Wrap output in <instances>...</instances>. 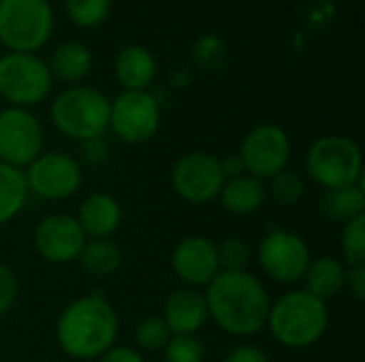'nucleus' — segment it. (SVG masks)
<instances>
[{
    "mask_svg": "<svg viewBox=\"0 0 365 362\" xmlns=\"http://www.w3.org/2000/svg\"><path fill=\"white\" fill-rule=\"evenodd\" d=\"M210 320L227 335L252 337L265 329L272 299L250 271H220L203 290Z\"/></svg>",
    "mask_w": 365,
    "mask_h": 362,
    "instance_id": "nucleus-1",
    "label": "nucleus"
},
{
    "mask_svg": "<svg viewBox=\"0 0 365 362\" xmlns=\"http://www.w3.org/2000/svg\"><path fill=\"white\" fill-rule=\"evenodd\" d=\"M120 320L113 305L98 292L71 301L58 316L56 341L60 350L75 358L88 362L103 356L115 346Z\"/></svg>",
    "mask_w": 365,
    "mask_h": 362,
    "instance_id": "nucleus-2",
    "label": "nucleus"
},
{
    "mask_svg": "<svg viewBox=\"0 0 365 362\" xmlns=\"http://www.w3.org/2000/svg\"><path fill=\"white\" fill-rule=\"evenodd\" d=\"M265 326L282 348L308 350L325 337L329 329V309L327 303L304 288L289 290L272 303Z\"/></svg>",
    "mask_w": 365,
    "mask_h": 362,
    "instance_id": "nucleus-3",
    "label": "nucleus"
},
{
    "mask_svg": "<svg viewBox=\"0 0 365 362\" xmlns=\"http://www.w3.org/2000/svg\"><path fill=\"white\" fill-rule=\"evenodd\" d=\"M109 98L88 85L62 90L49 109L53 126L68 139L86 143L109 130Z\"/></svg>",
    "mask_w": 365,
    "mask_h": 362,
    "instance_id": "nucleus-4",
    "label": "nucleus"
},
{
    "mask_svg": "<svg viewBox=\"0 0 365 362\" xmlns=\"http://www.w3.org/2000/svg\"><path fill=\"white\" fill-rule=\"evenodd\" d=\"M308 177L323 190L346 188L364 181V156L359 145L342 134L319 137L306 151Z\"/></svg>",
    "mask_w": 365,
    "mask_h": 362,
    "instance_id": "nucleus-5",
    "label": "nucleus"
},
{
    "mask_svg": "<svg viewBox=\"0 0 365 362\" xmlns=\"http://www.w3.org/2000/svg\"><path fill=\"white\" fill-rule=\"evenodd\" d=\"M53 28V11L47 0H0V41L9 51L34 53Z\"/></svg>",
    "mask_w": 365,
    "mask_h": 362,
    "instance_id": "nucleus-6",
    "label": "nucleus"
},
{
    "mask_svg": "<svg viewBox=\"0 0 365 362\" xmlns=\"http://www.w3.org/2000/svg\"><path fill=\"white\" fill-rule=\"evenodd\" d=\"M51 83L49 66L34 53L9 51L0 58V96L11 107L38 105L49 96Z\"/></svg>",
    "mask_w": 365,
    "mask_h": 362,
    "instance_id": "nucleus-7",
    "label": "nucleus"
},
{
    "mask_svg": "<svg viewBox=\"0 0 365 362\" xmlns=\"http://www.w3.org/2000/svg\"><path fill=\"white\" fill-rule=\"evenodd\" d=\"M310 260L312 254L306 239L287 228L269 230L257 247V262L263 275L282 286L302 282Z\"/></svg>",
    "mask_w": 365,
    "mask_h": 362,
    "instance_id": "nucleus-8",
    "label": "nucleus"
},
{
    "mask_svg": "<svg viewBox=\"0 0 365 362\" xmlns=\"http://www.w3.org/2000/svg\"><path fill=\"white\" fill-rule=\"evenodd\" d=\"M28 192L43 201H66L83 183V171L75 156L66 151H43L24 169Z\"/></svg>",
    "mask_w": 365,
    "mask_h": 362,
    "instance_id": "nucleus-9",
    "label": "nucleus"
},
{
    "mask_svg": "<svg viewBox=\"0 0 365 362\" xmlns=\"http://www.w3.org/2000/svg\"><path fill=\"white\" fill-rule=\"evenodd\" d=\"M227 177L220 158L207 151L184 154L171 169L173 192L190 205H207L218 198Z\"/></svg>",
    "mask_w": 365,
    "mask_h": 362,
    "instance_id": "nucleus-10",
    "label": "nucleus"
},
{
    "mask_svg": "<svg viewBox=\"0 0 365 362\" xmlns=\"http://www.w3.org/2000/svg\"><path fill=\"white\" fill-rule=\"evenodd\" d=\"M43 126L34 113L21 107L0 111V162L24 171L43 154Z\"/></svg>",
    "mask_w": 365,
    "mask_h": 362,
    "instance_id": "nucleus-11",
    "label": "nucleus"
},
{
    "mask_svg": "<svg viewBox=\"0 0 365 362\" xmlns=\"http://www.w3.org/2000/svg\"><path fill=\"white\" fill-rule=\"evenodd\" d=\"M237 156L248 175L267 181L289 166L291 139L276 124H259L244 137Z\"/></svg>",
    "mask_w": 365,
    "mask_h": 362,
    "instance_id": "nucleus-12",
    "label": "nucleus"
},
{
    "mask_svg": "<svg viewBox=\"0 0 365 362\" xmlns=\"http://www.w3.org/2000/svg\"><path fill=\"white\" fill-rule=\"evenodd\" d=\"M158 126H160V107L150 92L124 90L111 102L109 128L120 141L128 145L145 143L158 132Z\"/></svg>",
    "mask_w": 365,
    "mask_h": 362,
    "instance_id": "nucleus-13",
    "label": "nucleus"
},
{
    "mask_svg": "<svg viewBox=\"0 0 365 362\" xmlns=\"http://www.w3.org/2000/svg\"><path fill=\"white\" fill-rule=\"evenodd\" d=\"M86 241L88 239L79 222L68 213L45 215L32 233V245L36 254L49 265L75 262Z\"/></svg>",
    "mask_w": 365,
    "mask_h": 362,
    "instance_id": "nucleus-14",
    "label": "nucleus"
},
{
    "mask_svg": "<svg viewBox=\"0 0 365 362\" xmlns=\"http://www.w3.org/2000/svg\"><path fill=\"white\" fill-rule=\"evenodd\" d=\"M171 269L188 288H205L220 273L216 243L201 235L184 237L171 252Z\"/></svg>",
    "mask_w": 365,
    "mask_h": 362,
    "instance_id": "nucleus-15",
    "label": "nucleus"
},
{
    "mask_svg": "<svg viewBox=\"0 0 365 362\" xmlns=\"http://www.w3.org/2000/svg\"><path fill=\"white\" fill-rule=\"evenodd\" d=\"M160 318L171 335H197L210 320L205 294L188 286L173 290L165 301Z\"/></svg>",
    "mask_w": 365,
    "mask_h": 362,
    "instance_id": "nucleus-16",
    "label": "nucleus"
},
{
    "mask_svg": "<svg viewBox=\"0 0 365 362\" xmlns=\"http://www.w3.org/2000/svg\"><path fill=\"white\" fill-rule=\"evenodd\" d=\"M75 220L86 239H109L122 224V205L107 192H92L81 201Z\"/></svg>",
    "mask_w": 365,
    "mask_h": 362,
    "instance_id": "nucleus-17",
    "label": "nucleus"
},
{
    "mask_svg": "<svg viewBox=\"0 0 365 362\" xmlns=\"http://www.w3.org/2000/svg\"><path fill=\"white\" fill-rule=\"evenodd\" d=\"M218 201L222 205V209L231 215H252L257 213L265 201H267V188H265V181L244 173V175H237L233 179H227L220 194H218Z\"/></svg>",
    "mask_w": 365,
    "mask_h": 362,
    "instance_id": "nucleus-18",
    "label": "nucleus"
},
{
    "mask_svg": "<svg viewBox=\"0 0 365 362\" xmlns=\"http://www.w3.org/2000/svg\"><path fill=\"white\" fill-rule=\"evenodd\" d=\"M304 290L317 297L319 301L327 303L344 292L346 284V265L334 256H319L312 258L304 277Z\"/></svg>",
    "mask_w": 365,
    "mask_h": 362,
    "instance_id": "nucleus-19",
    "label": "nucleus"
},
{
    "mask_svg": "<svg viewBox=\"0 0 365 362\" xmlns=\"http://www.w3.org/2000/svg\"><path fill=\"white\" fill-rule=\"evenodd\" d=\"M115 77L124 90L141 92L156 77V60L148 49L130 45L122 49L120 55L115 58Z\"/></svg>",
    "mask_w": 365,
    "mask_h": 362,
    "instance_id": "nucleus-20",
    "label": "nucleus"
},
{
    "mask_svg": "<svg viewBox=\"0 0 365 362\" xmlns=\"http://www.w3.org/2000/svg\"><path fill=\"white\" fill-rule=\"evenodd\" d=\"M319 209L325 220L346 224L359 215H365V190L364 181L346 188L325 190L319 203Z\"/></svg>",
    "mask_w": 365,
    "mask_h": 362,
    "instance_id": "nucleus-21",
    "label": "nucleus"
},
{
    "mask_svg": "<svg viewBox=\"0 0 365 362\" xmlns=\"http://www.w3.org/2000/svg\"><path fill=\"white\" fill-rule=\"evenodd\" d=\"M92 70V53L81 43H62L49 62L51 77L64 83H77L88 77Z\"/></svg>",
    "mask_w": 365,
    "mask_h": 362,
    "instance_id": "nucleus-22",
    "label": "nucleus"
},
{
    "mask_svg": "<svg viewBox=\"0 0 365 362\" xmlns=\"http://www.w3.org/2000/svg\"><path fill=\"white\" fill-rule=\"evenodd\" d=\"M77 262L83 273L96 280L111 277L122 265V252L111 239H88L79 252Z\"/></svg>",
    "mask_w": 365,
    "mask_h": 362,
    "instance_id": "nucleus-23",
    "label": "nucleus"
},
{
    "mask_svg": "<svg viewBox=\"0 0 365 362\" xmlns=\"http://www.w3.org/2000/svg\"><path fill=\"white\" fill-rule=\"evenodd\" d=\"M28 196L24 171L0 162V228L24 211Z\"/></svg>",
    "mask_w": 365,
    "mask_h": 362,
    "instance_id": "nucleus-24",
    "label": "nucleus"
},
{
    "mask_svg": "<svg viewBox=\"0 0 365 362\" xmlns=\"http://www.w3.org/2000/svg\"><path fill=\"white\" fill-rule=\"evenodd\" d=\"M267 181H269V186H265L267 188V196H272L282 207L297 205L304 198V194H306V183H304L302 175H297L291 169L280 171L278 175H274Z\"/></svg>",
    "mask_w": 365,
    "mask_h": 362,
    "instance_id": "nucleus-25",
    "label": "nucleus"
},
{
    "mask_svg": "<svg viewBox=\"0 0 365 362\" xmlns=\"http://www.w3.org/2000/svg\"><path fill=\"white\" fill-rule=\"evenodd\" d=\"M340 250H342V258H344L342 262L346 267L365 265V215H359V218L342 224Z\"/></svg>",
    "mask_w": 365,
    "mask_h": 362,
    "instance_id": "nucleus-26",
    "label": "nucleus"
},
{
    "mask_svg": "<svg viewBox=\"0 0 365 362\" xmlns=\"http://www.w3.org/2000/svg\"><path fill=\"white\" fill-rule=\"evenodd\" d=\"M171 339V331L167 329V324L163 322L160 316H152L145 318L137 324L135 329V344L137 350L143 352H158L165 350L167 341Z\"/></svg>",
    "mask_w": 365,
    "mask_h": 362,
    "instance_id": "nucleus-27",
    "label": "nucleus"
},
{
    "mask_svg": "<svg viewBox=\"0 0 365 362\" xmlns=\"http://www.w3.org/2000/svg\"><path fill=\"white\" fill-rule=\"evenodd\" d=\"M111 0H66L68 17L81 28H94L109 15Z\"/></svg>",
    "mask_w": 365,
    "mask_h": 362,
    "instance_id": "nucleus-28",
    "label": "nucleus"
},
{
    "mask_svg": "<svg viewBox=\"0 0 365 362\" xmlns=\"http://www.w3.org/2000/svg\"><path fill=\"white\" fill-rule=\"evenodd\" d=\"M167 362H203L205 348L197 335H171L165 346Z\"/></svg>",
    "mask_w": 365,
    "mask_h": 362,
    "instance_id": "nucleus-29",
    "label": "nucleus"
},
{
    "mask_svg": "<svg viewBox=\"0 0 365 362\" xmlns=\"http://www.w3.org/2000/svg\"><path fill=\"white\" fill-rule=\"evenodd\" d=\"M216 250H218L220 271H246L250 262V250L242 239L237 237L225 239L220 245H216Z\"/></svg>",
    "mask_w": 365,
    "mask_h": 362,
    "instance_id": "nucleus-30",
    "label": "nucleus"
},
{
    "mask_svg": "<svg viewBox=\"0 0 365 362\" xmlns=\"http://www.w3.org/2000/svg\"><path fill=\"white\" fill-rule=\"evenodd\" d=\"M17 292H19V282L15 271L0 260V318L13 309L17 301Z\"/></svg>",
    "mask_w": 365,
    "mask_h": 362,
    "instance_id": "nucleus-31",
    "label": "nucleus"
},
{
    "mask_svg": "<svg viewBox=\"0 0 365 362\" xmlns=\"http://www.w3.org/2000/svg\"><path fill=\"white\" fill-rule=\"evenodd\" d=\"M344 290L351 292V297L357 303L365 301V265L361 267H346V284Z\"/></svg>",
    "mask_w": 365,
    "mask_h": 362,
    "instance_id": "nucleus-32",
    "label": "nucleus"
},
{
    "mask_svg": "<svg viewBox=\"0 0 365 362\" xmlns=\"http://www.w3.org/2000/svg\"><path fill=\"white\" fill-rule=\"evenodd\" d=\"M222 362H272L267 352H263L257 346H237L233 348Z\"/></svg>",
    "mask_w": 365,
    "mask_h": 362,
    "instance_id": "nucleus-33",
    "label": "nucleus"
},
{
    "mask_svg": "<svg viewBox=\"0 0 365 362\" xmlns=\"http://www.w3.org/2000/svg\"><path fill=\"white\" fill-rule=\"evenodd\" d=\"M96 362H143V356L139 350L128 346H113L103 356H98Z\"/></svg>",
    "mask_w": 365,
    "mask_h": 362,
    "instance_id": "nucleus-34",
    "label": "nucleus"
},
{
    "mask_svg": "<svg viewBox=\"0 0 365 362\" xmlns=\"http://www.w3.org/2000/svg\"><path fill=\"white\" fill-rule=\"evenodd\" d=\"M81 145H83V156H86V160L90 164H101L107 158V145H105L103 137L92 139V141H86Z\"/></svg>",
    "mask_w": 365,
    "mask_h": 362,
    "instance_id": "nucleus-35",
    "label": "nucleus"
},
{
    "mask_svg": "<svg viewBox=\"0 0 365 362\" xmlns=\"http://www.w3.org/2000/svg\"><path fill=\"white\" fill-rule=\"evenodd\" d=\"M220 166H222V173L227 179H233L237 175H244L246 169H244V162L240 160V156H229V158H220Z\"/></svg>",
    "mask_w": 365,
    "mask_h": 362,
    "instance_id": "nucleus-36",
    "label": "nucleus"
}]
</instances>
